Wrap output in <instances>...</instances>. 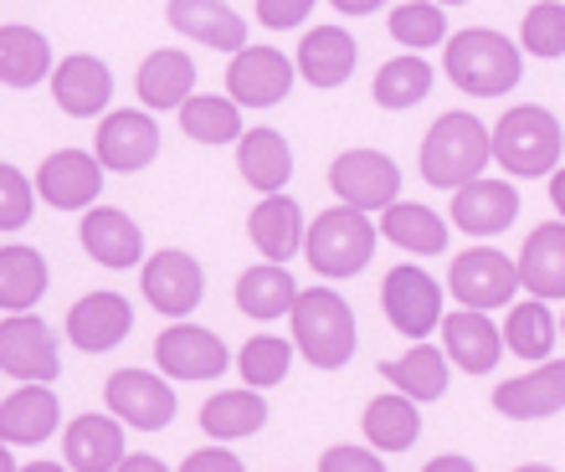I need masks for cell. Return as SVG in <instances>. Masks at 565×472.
<instances>
[{
  "mask_svg": "<svg viewBox=\"0 0 565 472\" xmlns=\"http://www.w3.org/2000/svg\"><path fill=\"white\" fill-rule=\"evenodd\" d=\"M263 421H268V400L257 396L253 385L222 390V396H211L206 406H201V427H206V437H216V442L253 437V431H263Z\"/></svg>",
  "mask_w": 565,
  "mask_h": 472,
  "instance_id": "33",
  "label": "cell"
},
{
  "mask_svg": "<svg viewBox=\"0 0 565 472\" xmlns=\"http://www.w3.org/2000/svg\"><path fill=\"white\" fill-rule=\"evenodd\" d=\"M15 472H67L62 462H26V468H15Z\"/></svg>",
  "mask_w": 565,
  "mask_h": 472,
  "instance_id": "51",
  "label": "cell"
},
{
  "mask_svg": "<svg viewBox=\"0 0 565 472\" xmlns=\"http://www.w3.org/2000/svg\"><path fill=\"white\" fill-rule=\"evenodd\" d=\"M62 462L73 472H114L124 462V421L83 411L62 437Z\"/></svg>",
  "mask_w": 565,
  "mask_h": 472,
  "instance_id": "22",
  "label": "cell"
},
{
  "mask_svg": "<svg viewBox=\"0 0 565 472\" xmlns=\"http://www.w3.org/2000/svg\"><path fill=\"white\" fill-rule=\"evenodd\" d=\"M237 170L242 180L253 185V191L273 195L282 191L288 180H294V149H288V139H282L278 129H242L237 139Z\"/></svg>",
  "mask_w": 565,
  "mask_h": 472,
  "instance_id": "28",
  "label": "cell"
},
{
  "mask_svg": "<svg viewBox=\"0 0 565 472\" xmlns=\"http://www.w3.org/2000/svg\"><path fill=\"white\" fill-rule=\"evenodd\" d=\"M381 375H386L402 396L417 400V406H422V400L447 396V354L437 350V344H417V340H412V350L396 354V360H386V365H381Z\"/></svg>",
  "mask_w": 565,
  "mask_h": 472,
  "instance_id": "32",
  "label": "cell"
},
{
  "mask_svg": "<svg viewBox=\"0 0 565 472\" xmlns=\"http://www.w3.org/2000/svg\"><path fill=\"white\" fill-rule=\"evenodd\" d=\"M493 411L509 421H545L565 411V360H540V369L504 380L493 390Z\"/></svg>",
  "mask_w": 565,
  "mask_h": 472,
  "instance_id": "17",
  "label": "cell"
},
{
  "mask_svg": "<svg viewBox=\"0 0 565 472\" xmlns=\"http://www.w3.org/2000/svg\"><path fill=\"white\" fill-rule=\"evenodd\" d=\"M489 160H493L489 129L473 114H443L422 139V180L443 185V191H458L473 175H483Z\"/></svg>",
  "mask_w": 565,
  "mask_h": 472,
  "instance_id": "3",
  "label": "cell"
},
{
  "mask_svg": "<svg viewBox=\"0 0 565 472\" xmlns=\"http://www.w3.org/2000/svg\"><path fill=\"white\" fill-rule=\"evenodd\" d=\"M77 236H83V251H88L93 262L114 267V272H124V267H135L145 257V232L119 206H93L83 216V232Z\"/></svg>",
  "mask_w": 565,
  "mask_h": 472,
  "instance_id": "21",
  "label": "cell"
},
{
  "mask_svg": "<svg viewBox=\"0 0 565 472\" xmlns=\"http://www.w3.org/2000/svg\"><path fill=\"white\" fill-rule=\"evenodd\" d=\"M303 251H309L313 272H324V278H355L375 257V226L365 211L340 201L324 216H313V226L303 232Z\"/></svg>",
  "mask_w": 565,
  "mask_h": 472,
  "instance_id": "5",
  "label": "cell"
},
{
  "mask_svg": "<svg viewBox=\"0 0 565 472\" xmlns=\"http://www.w3.org/2000/svg\"><path fill=\"white\" fill-rule=\"evenodd\" d=\"M191 93H195V62L185 52L164 46V52H149L139 62V98H145V108H180Z\"/></svg>",
  "mask_w": 565,
  "mask_h": 472,
  "instance_id": "30",
  "label": "cell"
},
{
  "mask_svg": "<svg viewBox=\"0 0 565 472\" xmlns=\"http://www.w3.org/2000/svg\"><path fill=\"white\" fill-rule=\"evenodd\" d=\"M329 185L355 211H386L391 201H402V170L381 149H344L329 164Z\"/></svg>",
  "mask_w": 565,
  "mask_h": 472,
  "instance_id": "8",
  "label": "cell"
},
{
  "mask_svg": "<svg viewBox=\"0 0 565 472\" xmlns=\"http://www.w3.org/2000/svg\"><path fill=\"white\" fill-rule=\"evenodd\" d=\"M0 472H15V458H11V447L0 442Z\"/></svg>",
  "mask_w": 565,
  "mask_h": 472,
  "instance_id": "52",
  "label": "cell"
},
{
  "mask_svg": "<svg viewBox=\"0 0 565 472\" xmlns=\"http://www.w3.org/2000/svg\"><path fill=\"white\" fill-rule=\"evenodd\" d=\"M180 129L195 144H232V139H242V108L232 98H216V93H191L180 104Z\"/></svg>",
  "mask_w": 565,
  "mask_h": 472,
  "instance_id": "37",
  "label": "cell"
},
{
  "mask_svg": "<svg viewBox=\"0 0 565 472\" xmlns=\"http://www.w3.org/2000/svg\"><path fill=\"white\" fill-rule=\"evenodd\" d=\"M180 472H247L226 447H201V452H191V458L180 462Z\"/></svg>",
  "mask_w": 565,
  "mask_h": 472,
  "instance_id": "46",
  "label": "cell"
},
{
  "mask_svg": "<svg viewBox=\"0 0 565 472\" xmlns=\"http://www.w3.org/2000/svg\"><path fill=\"white\" fill-rule=\"evenodd\" d=\"M489 144H493V160L504 164L509 175L540 180L561 164L565 133H561V118H555L551 108L520 104L499 118V129H489Z\"/></svg>",
  "mask_w": 565,
  "mask_h": 472,
  "instance_id": "2",
  "label": "cell"
},
{
  "mask_svg": "<svg viewBox=\"0 0 565 472\" xmlns=\"http://www.w3.org/2000/svg\"><path fill=\"white\" fill-rule=\"evenodd\" d=\"M381 236H386L391 247L417 251V257L447 251V222L437 211L417 206V201H391V206L381 211Z\"/></svg>",
  "mask_w": 565,
  "mask_h": 472,
  "instance_id": "29",
  "label": "cell"
},
{
  "mask_svg": "<svg viewBox=\"0 0 565 472\" xmlns=\"http://www.w3.org/2000/svg\"><path fill=\"white\" fill-rule=\"evenodd\" d=\"M46 298V257L31 247H0V309L31 313Z\"/></svg>",
  "mask_w": 565,
  "mask_h": 472,
  "instance_id": "36",
  "label": "cell"
},
{
  "mask_svg": "<svg viewBox=\"0 0 565 472\" xmlns=\"http://www.w3.org/2000/svg\"><path fill=\"white\" fill-rule=\"evenodd\" d=\"M294 298H298V282L282 262H257L237 282V309L247 319H282L294 309Z\"/></svg>",
  "mask_w": 565,
  "mask_h": 472,
  "instance_id": "34",
  "label": "cell"
},
{
  "mask_svg": "<svg viewBox=\"0 0 565 472\" xmlns=\"http://www.w3.org/2000/svg\"><path fill=\"white\" fill-rule=\"evenodd\" d=\"M422 472H478V468H473V462H468V458H458V452H447V458L427 462V468H422Z\"/></svg>",
  "mask_w": 565,
  "mask_h": 472,
  "instance_id": "48",
  "label": "cell"
},
{
  "mask_svg": "<svg viewBox=\"0 0 565 472\" xmlns=\"http://www.w3.org/2000/svg\"><path fill=\"white\" fill-rule=\"evenodd\" d=\"M443 354L447 365L468 369V375H489L499 365V354H504V340H499V329L483 309H458V313H443Z\"/></svg>",
  "mask_w": 565,
  "mask_h": 472,
  "instance_id": "18",
  "label": "cell"
},
{
  "mask_svg": "<svg viewBox=\"0 0 565 472\" xmlns=\"http://www.w3.org/2000/svg\"><path fill=\"white\" fill-rule=\"evenodd\" d=\"M355 73V36L340 26H313L298 42V77L313 88H340Z\"/></svg>",
  "mask_w": 565,
  "mask_h": 472,
  "instance_id": "26",
  "label": "cell"
},
{
  "mask_svg": "<svg viewBox=\"0 0 565 472\" xmlns=\"http://www.w3.org/2000/svg\"><path fill=\"white\" fill-rule=\"evenodd\" d=\"M0 369H6L11 380L52 385L62 369L57 334H52L36 313H11V319L0 324Z\"/></svg>",
  "mask_w": 565,
  "mask_h": 472,
  "instance_id": "9",
  "label": "cell"
},
{
  "mask_svg": "<svg viewBox=\"0 0 565 472\" xmlns=\"http://www.w3.org/2000/svg\"><path fill=\"white\" fill-rule=\"evenodd\" d=\"M514 267L530 298H565V222H545L540 232H530Z\"/></svg>",
  "mask_w": 565,
  "mask_h": 472,
  "instance_id": "25",
  "label": "cell"
},
{
  "mask_svg": "<svg viewBox=\"0 0 565 472\" xmlns=\"http://www.w3.org/2000/svg\"><path fill=\"white\" fill-rule=\"evenodd\" d=\"M226 93L237 108H273L294 93V62L278 46H242L226 67Z\"/></svg>",
  "mask_w": 565,
  "mask_h": 472,
  "instance_id": "10",
  "label": "cell"
},
{
  "mask_svg": "<svg viewBox=\"0 0 565 472\" xmlns=\"http://www.w3.org/2000/svg\"><path fill=\"white\" fill-rule=\"evenodd\" d=\"M237 365H242V380L253 385V390H268V385H278L282 375H288V365H294V344L278 340V334H257V340L242 344Z\"/></svg>",
  "mask_w": 565,
  "mask_h": 472,
  "instance_id": "41",
  "label": "cell"
},
{
  "mask_svg": "<svg viewBox=\"0 0 565 472\" xmlns=\"http://www.w3.org/2000/svg\"><path fill=\"white\" fill-rule=\"evenodd\" d=\"M319 472H386V462L371 447H329L319 458Z\"/></svg>",
  "mask_w": 565,
  "mask_h": 472,
  "instance_id": "44",
  "label": "cell"
},
{
  "mask_svg": "<svg viewBox=\"0 0 565 472\" xmlns=\"http://www.w3.org/2000/svg\"><path fill=\"white\" fill-rule=\"evenodd\" d=\"M443 67L462 93H473V98H499V93H509L520 83L524 52L509 42V36H499V31L468 26V31H458V36H447Z\"/></svg>",
  "mask_w": 565,
  "mask_h": 472,
  "instance_id": "1",
  "label": "cell"
},
{
  "mask_svg": "<svg viewBox=\"0 0 565 472\" xmlns=\"http://www.w3.org/2000/svg\"><path fill=\"white\" fill-rule=\"evenodd\" d=\"M154 360L170 380H216L226 365H232V354L226 344L211 334V329H195V324H170L154 340Z\"/></svg>",
  "mask_w": 565,
  "mask_h": 472,
  "instance_id": "14",
  "label": "cell"
},
{
  "mask_svg": "<svg viewBox=\"0 0 565 472\" xmlns=\"http://www.w3.org/2000/svg\"><path fill=\"white\" fill-rule=\"evenodd\" d=\"M114 472H170L160 458H149V452H139V458H124Z\"/></svg>",
  "mask_w": 565,
  "mask_h": 472,
  "instance_id": "47",
  "label": "cell"
},
{
  "mask_svg": "<svg viewBox=\"0 0 565 472\" xmlns=\"http://www.w3.org/2000/svg\"><path fill=\"white\" fill-rule=\"evenodd\" d=\"M52 98H57L62 114H73V118L104 114L108 98H114V73H108V62L62 57L57 67H52Z\"/></svg>",
  "mask_w": 565,
  "mask_h": 472,
  "instance_id": "23",
  "label": "cell"
},
{
  "mask_svg": "<svg viewBox=\"0 0 565 472\" xmlns=\"http://www.w3.org/2000/svg\"><path fill=\"white\" fill-rule=\"evenodd\" d=\"M551 206L561 211V222H565V170H551Z\"/></svg>",
  "mask_w": 565,
  "mask_h": 472,
  "instance_id": "50",
  "label": "cell"
},
{
  "mask_svg": "<svg viewBox=\"0 0 565 472\" xmlns=\"http://www.w3.org/2000/svg\"><path fill=\"white\" fill-rule=\"evenodd\" d=\"M36 206V185H31L15 164H0V232H21Z\"/></svg>",
  "mask_w": 565,
  "mask_h": 472,
  "instance_id": "43",
  "label": "cell"
},
{
  "mask_svg": "<svg viewBox=\"0 0 565 472\" xmlns=\"http://www.w3.org/2000/svg\"><path fill=\"white\" fill-rule=\"evenodd\" d=\"M139 288H145V298L164 313V319H185V313L201 303V293H206V272H201V262H195L191 251L164 247L145 262Z\"/></svg>",
  "mask_w": 565,
  "mask_h": 472,
  "instance_id": "11",
  "label": "cell"
},
{
  "mask_svg": "<svg viewBox=\"0 0 565 472\" xmlns=\"http://www.w3.org/2000/svg\"><path fill=\"white\" fill-rule=\"evenodd\" d=\"M447 288L458 298V309H504L509 298L520 293V267H514V257L493 247L458 251L452 267H447Z\"/></svg>",
  "mask_w": 565,
  "mask_h": 472,
  "instance_id": "6",
  "label": "cell"
},
{
  "mask_svg": "<svg viewBox=\"0 0 565 472\" xmlns=\"http://www.w3.org/2000/svg\"><path fill=\"white\" fill-rule=\"evenodd\" d=\"M381 309H386L396 334L427 340L431 329L443 324V288L417 262H402V267H391L386 282H381Z\"/></svg>",
  "mask_w": 565,
  "mask_h": 472,
  "instance_id": "7",
  "label": "cell"
},
{
  "mask_svg": "<svg viewBox=\"0 0 565 472\" xmlns=\"http://www.w3.org/2000/svg\"><path fill=\"white\" fill-rule=\"evenodd\" d=\"M365 437H371L375 452H406V447L422 437V416H417V400L391 390V396H375L365 406Z\"/></svg>",
  "mask_w": 565,
  "mask_h": 472,
  "instance_id": "35",
  "label": "cell"
},
{
  "mask_svg": "<svg viewBox=\"0 0 565 472\" xmlns=\"http://www.w3.org/2000/svg\"><path fill=\"white\" fill-rule=\"evenodd\" d=\"M93 154H98V164L114 170V175H135V170H145V164L160 154V129H154V118L139 114V108H119V114L104 118Z\"/></svg>",
  "mask_w": 565,
  "mask_h": 472,
  "instance_id": "16",
  "label": "cell"
},
{
  "mask_svg": "<svg viewBox=\"0 0 565 472\" xmlns=\"http://www.w3.org/2000/svg\"><path fill=\"white\" fill-rule=\"evenodd\" d=\"M561 329H565V319H561Z\"/></svg>",
  "mask_w": 565,
  "mask_h": 472,
  "instance_id": "55",
  "label": "cell"
},
{
  "mask_svg": "<svg viewBox=\"0 0 565 472\" xmlns=\"http://www.w3.org/2000/svg\"><path fill=\"white\" fill-rule=\"evenodd\" d=\"M62 411L52 385H21L11 396L0 400V442L6 447H36L57 431Z\"/></svg>",
  "mask_w": 565,
  "mask_h": 472,
  "instance_id": "24",
  "label": "cell"
},
{
  "mask_svg": "<svg viewBox=\"0 0 565 472\" xmlns=\"http://www.w3.org/2000/svg\"><path fill=\"white\" fill-rule=\"evenodd\" d=\"M375 6H386V0H334V11H344V15H371Z\"/></svg>",
  "mask_w": 565,
  "mask_h": 472,
  "instance_id": "49",
  "label": "cell"
},
{
  "mask_svg": "<svg viewBox=\"0 0 565 472\" xmlns=\"http://www.w3.org/2000/svg\"><path fill=\"white\" fill-rule=\"evenodd\" d=\"M52 73V46L36 26H0V83L6 88H36Z\"/></svg>",
  "mask_w": 565,
  "mask_h": 472,
  "instance_id": "31",
  "label": "cell"
},
{
  "mask_svg": "<svg viewBox=\"0 0 565 472\" xmlns=\"http://www.w3.org/2000/svg\"><path fill=\"white\" fill-rule=\"evenodd\" d=\"M98 191H104V164H98V154H83V149H57L36 170V195L57 211H88Z\"/></svg>",
  "mask_w": 565,
  "mask_h": 472,
  "instance_id": "13",
  "label": "cell"
},
{
  "mask_svg": "<svg viewBox=\"0 0 565 472\" xmlns=\"http://www.w3.org/2000/svg\"><path fill=\"white\" fill-rule=\"evenodd\" d=\"M309 11H313V0H257V21L273 31H294Z\"/></svg>",
  "mask_w": 565,
  "mask_h": 472,
  "instance_id": "45",
  "label": "cell"
},
{
  "mask_svg": "<svg viewBox=\"0 0 565 472\" xmlns=\"http://www.w3.org/2000/svg\"><path fill=\"white\" fill-rule=\"evenodd\" d=\"M108 396V411L129 421L135 431H160L175 421V390L160 380V375H149V369H119V375H108L104 385Z\"/></svg>",
  "mask_w": 565,
  "mask_h": 472,
  "instance_id": "12",
  "label": "cell"
},
{
  "mask_svg": "<svg viewBox=\"0 0 565 472\" xmlns=\"http://www.w3.org/2000/svg\"><path fill=\"white\" fill-rule=\"evenodd\" d=\"M555 313L545 309V298H530V303H509L504 319V350L520 354V360H545L555 350Z\"/></svg>",
  "mask_w": 565,
  "mask_h": 472,
  "instance_id": "38",
  "label": "cell"
},
{
  "mask_svg": "<svg viewBox=\"0 0 565 472\" xmlns=\"http://www.w3.org/2000/svg\"><path fill=\"white\" fill-rule=\"evenodd\" d=\"M437 6H462V0H437Z\"/></svg>",
  "mask_w": 565,
  "mask_h": 472,
  "instance_id": "54",
  "label": "cell"
},
{
  "mask_svg": "<svg viewBox=\"0 0 565 472\" xmlns=\"http://www.w3.org/2000/svg\"><path fill=\"white\" fill-rule=\"evenodd\" d=\"M294 344L313 369H340L355 354V313L340 293L329 288H309L294 298Z\"/></svg>",
  "mask_w": 565,
  "mask_h": 472,
  "instance_id": "4",
  "label": "cell"
},
{
  "mask_svg": "<svg viewBox=\"0 0 565 472\" xmlns=\"http://www.w3.org/2000/svg\"><path fill=\"white\" fill-rule=\"evenodd\" d=\"M514 472H555V468H540V462H530V468H514Z\"/></svg>",
  "mask_w": 565,
  "mask_h": 472,
  "instance_id": "53",
  "label": "cell"
},
{
  "mask_svg": "<svg viewBox=\"0 0 565 472\" xmlns=\"http://www.w3.org/2000/svg\"><path fill=\"white\" fill-rule=\"evenodd\" d=\"M391 36L406 46V52H427V46L447 42V11L437 0H406L391 11Z\"/></svg>",
  "mask_w": 565,
  "mask_h": 472,
  "instance_id": "40",
  "label": "cell"
},
{
  "mask_svg": "<svg viewBox=\"0 0 565 472\" xmlns=\"http://www.w3.org/2000/svg\"><path fill=\"white\" fill-rule=\"evenodd\" d=\"M375 104L381 108H417L431 93V67L422 62V52H406V57H391L371 83Z\"/></svg>",
  "mask_w": 565,
  "mask_h": 472,
  "instance_id": "39",
  "label": "cell"
},
{
  "mask_svg": "<svg viewBox=\"0 0 565 472\" xmlns=\"http://www.w3.org/2000/svg\"><path fill=\"white\" fill-rule=\"evenodd\" d=\"M247 232H253V247L268 257V262H288V257H298L303 251V211H298V201H288L282 191L263 195V206L253 211V222H247Z\"/></svg>",
  "mask_w": 565,
  "mask_h": 472,
  "instance_id": "27",
  "label": "cell"
},
{
  "mask_svg": "<svg viewBox=\"0 0 565 472\" xmlns=\"http://www.w3.org/2000/svg\"><path fill=\"white\" fill-rule=\"evenodd\" d=\"M514 216H520V191L509 180L473 175L468 185L452 191V222L468 236H499L514 226Z\"/></svg>",
  "mask_w": 565,
  "mask_h": 472,
  "instance_id": "15",
  "label": "cell"
},
{
  "mask_svg": "<svg viewBox=\"0 0 565 472\" xmlns=\"http://www.w3.org/2000/svg\"><path fill=\"white\" fill-rule=\"evenodd\" d=\"M164 15H170V26L180 36H191L211 52H242L247 46V21L222 0H170Z\"/></svg>",
  "mask_w": 565,
  "mask_h": 472,
  "instance_id": "20",
  "label": "cell"
},
{
  "mask_svg": "<svg viewBox=\"0 0 565 472\" xmlns=\"http://www.w3.org/2000/svg\"><path fill=\"white\" fill-rule=\"evenodd\" d=\"M524 52L535 57H565V6L561 0H540L524 11Z\"/></svg>",
  "mask_w": 565,
  "mask_h": 472,
  "instance_id": "42",
  "label": "cell"
},
{
  "mask_svg": "<svg viewBox=\"0 0 565 472\" xmlns=\"http://www.w3.org/2000/svg\"><path fill=\"white\" fill-rule=\"evenodd\" d=\"M129 329H135V309L119 293H88V298H77L73 313H67V340L83 354L114 350V344L129 340Z\"/></svg>",
  "mask_w": 565,
  "mask_h": 472,
  "instance_id": "19",
  "label": "cell"
}]
</instances>
